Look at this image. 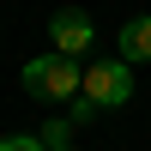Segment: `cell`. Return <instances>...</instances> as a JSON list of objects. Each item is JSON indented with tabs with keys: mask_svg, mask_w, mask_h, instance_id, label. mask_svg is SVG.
Instances as JSON below:
<instances>
[{
	"mask_svg": "<svg viewBox=\"0 0 151 151\" xmlns=\"http://www.w3.org/2000/svg\"><path fill=\"white\" fill-rule=\"evenodd\" d=\"M24 91L42 97V103L73 97V91H79V60H60V55H36V60H24Z\"/></svg>",
	"mask_w": 151,
	"mask_h": 151,
	"instance_id": "6da1fadb",
	"label": "cell"
},
{
	"mask_svg": "<svg viewBox=\"0 0 151 151\" xmlns=\"http://www.w3.org/2000/svg\"><path fill=\"white\" fill-rule=\"evenodd\" d=\"M79 91L91 97V103H103V109H121L133 97V67L127 60H91V67L79 73Z\"/></svg>",
	"mask_w": 151,
	"mask_h": 151,
	"instance_id": "7a4b0ae2",
	"label": "cell"
},
{
	"mask_svg": "<svg viewBox=\"0 0 151 151\" xmlns=\"http://www.w3.org/2000/svg\"><path fill=\"white\" fill-rule=\"evenodd\" d=\"M48 36H55V55H60V60H79L85 48H91L97 30H91V18H85L79 6H60L55 18H48Z\"/></svg>",
	"mask_w": 151,
	"mask_h": 151,
	"instance_id": "3957f363",
	"label": "cell"
},
{
	"mask_svg": "<svg viewBox=\"0 0 151 151\" xmlns=\"http://www.w3.org/2000/svg\"><path fill=\"white\" fill-rule=\"evenodd\" d=\"M121 60H151V18H127L121 24Z\"/></svg>",
	"mask_w": 151,
	"mask_h": 151,
	"instance_id": "277c9868",
	"label": "cell"
},
{
	"mask_svg": "<svg viewBox=\"0 0 151 151\" xmlns=\"http://www.w3.org/2000/svg\"><path fill=\"white\" fill-rule=\"evenodd\" d=\"M0 151H42V139H36V133H6Z\"/></svg>",
	"mask_w": 151,
	"mask_h": 151,
	"instance_id": "5b68a950",
	"label": "cell"
},
{
	"mask_svg": "<svg viewBox=\"0 0 151 151\" xmlns=\"http://www.w3.org/2000/svg\"><path fill=\"white\" fill-rule=\"evenodd\" d=\"M60 151H79V145H60Z\"/></svg>",
	"mask_w": 151,
	"mask_h": 151,
	"instance_id": "8992f818",
	"label": "cell"
}]
</instances>
